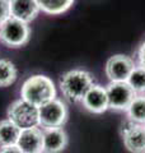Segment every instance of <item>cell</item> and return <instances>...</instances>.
<instances>
[{
    "mask_svg": "<svg viewBox=\"0 0 145 153\" xmlns=\"http://www.w3.org/2000/svg\"><path fill=\"white\" fill-rule=\"evenodd\" d=\"M21 96L24 101L41 107L56 98L55 84L46 75L36 74L24 80L21 88Z\"/></svg>",
    "mask_w": 145,
    "mask_h": 153,
    "instance_id": "1",
    "label": "cell"
},
{
    "mask_svg": "<svg viewBox=\"0 0 145 153\" xmlns=\"http://www.w3.org/2000/svg\"><path fill=\"white\" fill-rule=\"evenodd\" d=\"M94 84V78L89 71L74 69L66 71L60 78V89L64 97L70 102H81L89 88Z\"/></svg>",
    "mask_w": 145,
    "mask_h": 153,
    "instance_id": "2",
    "label": "cell"
},
{
    "mask_svg": "<svg viewBox=\"0 0 145 153\" xmlns=\"http://www.w3.org/2000/svg\"><path fill=\"white\" fill-rule=\"evenodd\" d=\"M8 120L21 129H31L40 126V108L24 101L23 98L14 101L8 108Z\"/></svg>",
    "mask_w": 145,
    "mask_h": 153,
    "instance_id": "3",
    "label": "cell"
},
{
    "mask_svg": "<svg viewBox=\"0 0 145 153\" xmlns=\"http://www.w3.org/2000/svg\"><path fill=\"white\" fill-rule=\"evenodd\" d=\"M31 28L28 23L9 17L0 25V41L12 49L22 47L30 41Z\"/></svg>",
    "mask_w": 145,
    "mask_h": 153,
    "instance_id": "4",
    "label": "cell"
},
{
    "mask_svg": "<svg viewBox=\"0 0 145 153\" xmlns=\"http://www.w3.org/2000/svg\"><path fill=\"white\" fill-rule=\"evenodd\" d=\"M40 108V126L42 129L51 128H62L67 121L69 111L66 105L60 100H52Z\"/></svg>",
    "mask_w": 145,
    "mask_h": 153,
    "instance_id": "5",
    "label": "cell"
},
{
    "mask_svg": "<svg viewBox=\"0 0 145 153\" xmlns=\"http://www.w3.org/2000/svg\"><path fill=\"white\" fill-rule=\"evenodd\" d=\"M108 108L115 111H127L136 93L126 82H109L106 87Z\"/></svg>",
    "mask_w": 145,
    "mask_h": 153,
    "instance_id": "6",
    "label": "cell"
},
{
    "mask_svg": "<svg viewBox=\"0 0 145 153\" xmlns=\"http://www.w3.org/2000/svg\"><path fill=\"white\" fill-rule=\"evenodd\" d=\"M121 137L127 151L145 153V125L127 120L121 128Z\"/></svg>",
    "mask_w": 145,
    "mask_h": 153,
    "instance_id": "7",
    "label": "cell"
},
{
    "mask_svg": "<svg viewBox=\"0 0 145 153\" xmlns=\"http://www.w3.org/2000/svg\"><path fill=\"white\" fill-rule=\"evenodd\" d=\"M134 68L135 63L131 57L121 54L113 55L106 64V75L109 82H126Z\"/></svg>",
    "mask_w": 145,
    "mask_h": 153,
    "instance_id": "8",
    "label": "cell"
},
{
    "mask_svg": "<svg viewBox=\"0 0 145 153\" xmlns=\"http://www.w3.org/2000/svg\"><path fill=\"white\" fill-rule=\"evenodd\" d=\"M83 107L92 114H103L108 108V98L106 87L93 84L81 100Z\"/></svg>",
    "mask_w": 145,
    "mask_h": 153,
    "instance_id": "9",
    "label": "cell"
},
{
    "mask_svg": "<svg viewBox=\"0 0 145 153\" xmlns=\"http://www.w3.org/2000/svg\"><path fill=\"white\" fill-rule=\"evenodd\" d=\"M67 142V134L62 128L42 129V153H60Z\"/></svg>",
    "mask_w": 145,
    "mask_h": 153,
    "instance_id": "10",
    "label": "cell"
},
{
    "mask_svg": "<svg viewBox=\"0 0 145 153\" xmlns=\"http://www.w3.org/2000/svg\"><path fill=\"white\" fill-rule=\"evenodd\" d=\"M10 17L24 23H30L36 19L41 12L37 0H9Z\"/></svg>",
    "mask_w": 145,
    "mask_h": 153,
    "instance_id": "11",
    "label": "cell"
},
{
    "mask_svg": "<svg viewBox=\"0 0 145 153\" xmlns=\"http://www.w3.org/2000/svg\"><path fill=\"white\" fill-rule=\"evenodd\" d=\"M17 147L22 153H42V130L38 126L21 130Z\"/></svg>",
    "mask_w": 145,
    "mask_h": 153,
    "instance_id": "12",
    "label": "cell"
},
{
    "mask_svg": "<svg viewBox=\"0 0 145 153\" xmlns=\"http://www.w3.org/2000/svg\"><path fill=\"white\" fill-rule=\"evenodd\" d=\"M21 135V129L10 120L0 121V148L17 146L18 138Z\"/></svg>",
    "mask_w": 145,
    "mask_h": 153,
    "instance_id": "13",
    "label": "cell"
},
{
    "mask_svg": "<svg viewBox=\"0 0 145 153\" xmlns=\"http://www.w3.org/2000/svg\"><path fill=\"white\" fill-rule=\"evenodd\" d=\"M40 9L50 16H59L71 8L74 0H37Z\"/></svg>",
    "mask_w": 145,
    "mask_h": 153,
    "instance_id": "14",
    "label": "cell"
},
{
    "mask_svg": "<svg viewBox=\"0 0 145 153\" xmlns=\"http://www.w3.org/2000/svg\"><path fill=\"white\" fill-rule=\"evenodd\" d=\"M129 120L145 125V94H136L127 108Z\"/></svg>",
    "mask_w": 145,
    "mask_h": 153,
    "instance_id": "15",
    "label": "cell"
},
{
    "mask_svg": "<svg viewBox=\"0 0 145 153\" xmlns=\"http://www.w3.org/2000/svg\"><path fill=\"white\" fill-rule=\"evenodd\" d=\"M17 80V69L10 60H0V87H9Z\"/></svg>",
    "mask_w": 145,
    "mask_h": 153,
    "instance_id": "16",
    "label": "cell"
},
{
    "mask_svg": "<svg viewBox=\"0 0 145 153\" xmlns=\"http://www.w3.org/2000/svg\"><path fill=\"white\" fill-rule=\"evenodd\" d=\"M126 83L131 87L136 94H145V68L135 65L131 74L129 75Z\"/></svg>",
    "mask_w": 145,
    "mask_h": 153,
    "instance_id": "17",
    "label": "cell"
},
{
    "mask_svg": "<svg viewBox=\"0 0 145 153\" xmlns=\"http://www.w3.org/2000/svg\"><path fill=\"white\" fill-rule=\"evenodd\" d=\"M10 17L9 10V0H0V25Z\"/></svg>",
    "mask_w": 145,
    "mask_h": 153,
    "instance_id": "18",
    "label": "cell"
},
{
    "mask_svg": "<svg viewBox=\"0 0 145 153\" xmlns=\"http://www.w3.org/2000/svg\"><path fill=\"white\" fill-rule=\"evenodd\" d=\"M136 59H138L139 66H143V68H145V41L139 47V50L136 52Z\"/></svg>",
    "mask_w": 145,
    "mask_h": 153,
    "instance_id": "19",
    "label": "cell"
},
{
    "mask_svg": "<svg viewBox=\"0 0 145 153\" xmlns=\"http://www.w3.org/2000/svg\"><path fill=\"white\" fill-rule=\"evenodd\" d=\"M0 153H22V151L19 149L17 146H12V147H3V148H0Z\"/></svg>",
    "mask_w": 145,
    "mask_h": 153,
    "instance_id": "20",
    "label": "cell"
}]
</instances>
